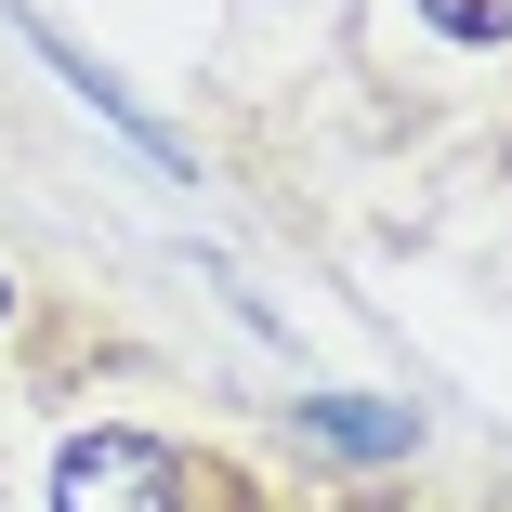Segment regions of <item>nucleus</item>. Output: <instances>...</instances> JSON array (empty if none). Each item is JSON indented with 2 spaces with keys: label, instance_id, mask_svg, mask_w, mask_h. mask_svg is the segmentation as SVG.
<instances>
[{
  "label": "nucleus",
  "instance_id": "3",
  "mask_svg": "<svg viewBox=\"0 0 512 512\" xmlns=\"http://www.w3.org/2000/svg\"><path fill=\"white\" fill-rule=\"evenodd\" d=\"M447 40H512V0H421Z\"/></svg>",
  "mask_w": 512,
  "mask_h": 512
},
{
  "label": "nucleus",
  "instance_id": "1",
  "mask_svg": "<svg viewBox=\"0 0 512 512\" xmlns=\"http://www.w3.org/2000/svg\"><path fill=\"white\" fill-rule=\"evenodd\" d=\"M53 512H171V447L158 434H79L53 460Z\"/></svg>",
  "mask_w": 512,
  "mask_h": 512
},
{
  "label": "nucleus",
  "instance_id": "2",
  "mask_svg": "<svg viewBox=\"0 0 512 512\" xmlns=\"http://www.w3.org/2000/svg\"><path fill=\"white\" fill-rule=\"evenodd\" d=\"M302 421H316L329 447H355V460H381V447H407V407H342V394H316V407H302Z\"/></svg>",
  "mask_w": 512,
  "mask_h": 512
}]
</instances>
